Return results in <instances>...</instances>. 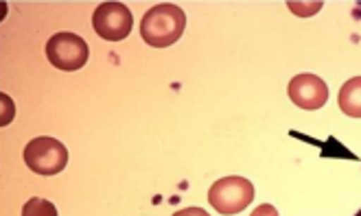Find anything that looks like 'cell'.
<instances>
[{
	"mask_svg": "<svg viewBox=\"0 0 361 216\" xmlns=\"http://www.w3.org/2000/svg\"><path fill=\"white\" fill-rule=\"evenodd\" d=\"M254 199V186L245 177H221L208 190V201L219 214H239Z\"/></svg>",
	"mask_w": 361,
	"mask_h": 216,
	"instance_id": "obj_4",
	"label": "cell"
},
{
	"mask_svg": "<svg viewBox=\"0 0 361 216\" xmlns=\"http://www.w3.org/2000/svg\"><path fill=\"white\" fill-rule=\"evenodd\" d=\"M287 94L293 105H298L300 110H320L329 101V85L324 79L315 77V75H298L293 77L287 85Z\"/></svg>",
	"mask_w": 361,
	"mask_h": 216,
	"instance_id": "obj_6",
	"label": "cell"
},
{
	"mask_svg": "<svg viewBox=\"0 0 361 216\" xmlns=\"http://www.w3.org/2000/svg\"><path fill=\"white\" fill-rule=\"evenodd\" d=\"M355 216H361V210H359V212H357V214H355Z\"/></svg>",
	"mask_w": 361,
	"mask_h": 216,
	"instance_id": "obj_11",
	"label": "cell"
},
{
	"mask_svg": "<svg viewBox=\"0 0 361 216\" xmlns=\"http://www.w3.org/2000/svg\"><path fill=\"white\" fill-rule=\"evenodd\" d=\"M173 216H210V214L206 210H202V208H186V210L176 212Z\"/></svg>",
	"mask_w": 361,
	"mask_h": 216,
	"instance_id": "obj_10",
	"label": "cell"
},
{
	"mask_svg": "<svg viewBox=\"0 0 361 216\" xmlns=\"http://www.w3.org/2000/svg\"><path fill=\"white\" fill-rule=\"evenodd\" d=\"M25 164L29 166V170L37 172V175L44 177L57 175L68 164V148L59 140L49 136L33 138L25 146Z\"/></svg>",
	"mask_w": 361,
	"mask_h": 216,
	"instance_id": "obj_3",
	"label": "cell"
},
{
	"mask_svg": "<svg viewBox=\"0 0 361 216\" xmlns=\"http://www.w3.org/2000/svg\"><path fill=\"white\" fill-rule=\"evenodd\" d=\"M186 29V13L182 7L162 3L152 7L142 15L140 37L154 49H169L182 37Z\"/></svg>",
	"mask_w": 361,
	"mask_h": 216,
	"instance_id": "obj_1",
	"label": "cell"
},
{
	"mask_svg": "<svg viewBox=\"0 0 361 216\" xmlns=\"http://www.w3.org/2000/svg\"><path fill=\"white\" fill-rule=\"evenodd\" d=\"M339 110L350 118H361V77H353L339 88Z\"/></svg>",
	"mask_w": 361,
	"mask_h": 216,
	"instance_id": "obj_7",
	"label": "cell"
},
{
	"mask_svg": "<svg viewBox=\"0 0 361 216\" xmlns=\"http://www.w3.org/2000/svg\"><path fill=\"white\" fill-rule=\"evenodd\" d=\"M47 59L51 61V66L63 72H75L83 68L90 59V49L88 42L81 35L75 33H55L47 42Z\"/></svg>",
	"mask_w": 361,
	"mask_h": 216,
	"instance_id": "obj_2",
	"label": "cell"
},
{
	"mask_svg": "<svg viewBox=\"0 0 361 216\" xmlns=\"http://www.w3.org/2000/svg\"><path fill=\"white\" fill-rule=\"evenodd\" d=\"M92 27L105 42H121L132 33L134 15L123 3H101L92 13Z\"/></svg>",
	"mask_w": 361,
	"mask_h": 216,
	"instance_id": "obj_5",
	"label": "cell"
},
{
	"mask_svg": "<svg viewBox=\"0 0 361 216\" xmlns=\"http://www.w3.org/2000/svg\"><path fill=\"white\" fill-rule=\"evenodd\" d=\"M250 216H279V210H276L274 205H269V203H263V205H259L257 210H254Z\"/></svg>",
	"mask_w": 361,
	"mask_h": 216,
	"instance_id": "obj_9",
	"label": "cell"
},
{
	"mask_svg": "<svg viewBox=\"0 0 361 216\" xmlns=\"http://www.w3.org/2000/svg\"><path fill=\"white\" fill-rule=\"evenodd\" d=\"M23 216H57V208L49 199L33 197L25 203Z\"/></svg>",
	"mask_w": 361,
	"mask_h": 216,
	"instance_id": "obj_8",
	"label": "cell"
}]
</instances>
